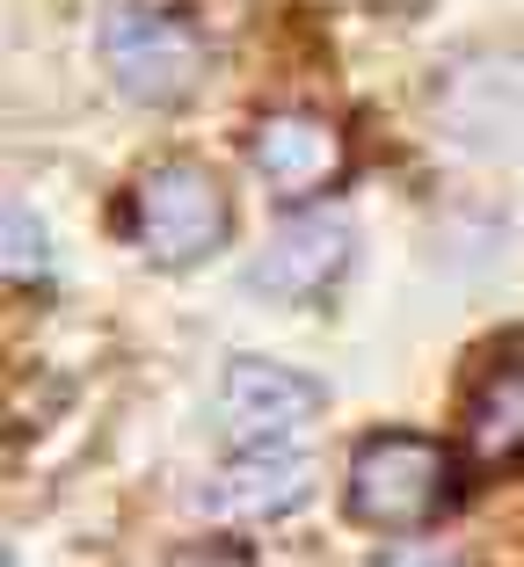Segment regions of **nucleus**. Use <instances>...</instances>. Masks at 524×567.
Returning a JSON list of instances; mask_svg holds the SVG:
<instances>
[{"instance_id":"f257e3e1","label":"nucleus","mask_w":524,"mask_h":567,"mask_svg":"<svg viewBox=\"0 0 524 567\" xmlns=\"http://www.w3.org/2000/svg\"><path fill=\"white\" fill-rule=\"evenodd\" d=\"M117 234L132 240L153 269H197L226 248L234 204H226V183L204 161H153L146 175H132V189H124Z\"/></svg>"},{"instance_id":"f03ea898","label":"nucleus","mask_w":524,"mask_h":567,"mask_svg":"<svg viewBox=\"0 0 524 567\" xmlns=\"http://www.w3.org/2000/svg\"><path fill=\"white\" fill-rule=\"evenodd\" d=\"M452 495H459V451L438 444V436L379 430L350 451L342 502H350V517L372 524V532H415V524L444 517Z\"/></svg>"},{"instance_id":"6e6552de","label":"nucleus","mask_w":524,"mask_h":567,"mask_svg":"<svg viewBox=\"0 0 524 567\" xmlns=\"http://www.w3.org/2000/svg\"><path fill=\"white\" fill-rule=\"evenodd\" d=\"M466 436H474L481 458H524V357H503L489 379L474 385V408H466Z\"/></svg>"},{"instance_id":"39448f33","label":"nucleus","mask_w":524,"mask_h":567,"mask_svg":"<svg viewBox=\"0 0 524 567\" xmlns=\"http://www.w3.org/2000/svg\"><path fill=\"white\" fill-rule=\"evenodd\" d=\"M248 161H255V175L277 189V204H314L342 183L350 138L328 117H314V110H270L248 138Z\"/></svg>"},{"instance_id":"9b49d317","label":"nucleus","mask_w":524,"mask_h":567,"mask_svg":"<svg viewBox=\"0 0 524 567\" xmlns=\"http://www.w3.org/2000/svg\"><path fill=\"white\" fill-rule=\"evenodd\" d=\"M372 567H466L459 553H438V546H415V538H401V546H387Z\"/></svg>"},{"instance_id":"0eeeda50","label":"nucleus","mask_w":524,"mask_h":567,"mask_svg":"<svg viewBox=\"0 0 524 567\" xmlns=\"http://www.w3.org/2000/svg\"><path fill=\"white\" fill-rule=\"evenodd\" d=\"M314 495V458L285 444H248L197 487V509L212 524H277Z\"/></svg>"},{"instance_id":"7ed1b4c3","label":"nucleus","mask_w":524,"mask_h":567,"mask_svg":"<svg viewBox=\"0 0 524 567\" xmlns=\"http://www.w3.org/2000/svg\"><path fill=\"white\" fill-rule=\"evenodd\" d=\"M102 73L124 102L138 110H175L204 87V30L189 16H168V8H110L102 16Z\"/></svg>"},{"instance_id":"423d86ee","label":"nucleus","mask_w":524,"mask_h":567,"mask_svg":"<svg viewBox=\"0 0 524 567\" xmlns=\"http://www.w3.org/2000/svg\"><path fill=\"white\" fill-rule=\"evenodd\" d=\"M321 408H328L321 379H306L291 364H270V357H234L226 379H219V422L240 444H285Z\"/></svg>"},{"instance_id":"9d476101","label":"nucleus","mask_w":524,"mask_h":567,"mask_svg":"<svg viewBox=\"0 0 524 567\" xmlns=\"http://www.w3.org/2000/svg\"><path fill=\"white\" fill-rule=\"evenodd\" d=\"M168 567H255V560L234 546V538H197V546H183Z\"/></svg>"},{"instance_id":"1a4fd4ad","label":"nucleus","mask_w":524,"mask_h":567,"mask_svg":"<svg viewBox=\"0 0 524 567\" xmlns=\"http://www.w3.org/2000/svg\"><path fill=\"white\" fill-rule=\"evenodd\" d=\"M0 269H8V284L51 277V234L37 226V212H22V204H8V248H0Z\"/></svg>"},{"instance_id":"20e7f679","label":"nucleus","mask_w":524,"mask_h":567,"mask_svg":"<svg viewBox=\"0 0 524 567\" xmlns=\"http://www.w3.org/2000/svg\"><path fill=\"white\" fill-rule=\"evenodd\" d=\"M350 269V218L342 212H299L285 218L248 262V291L277 306H314L336 291V277Z\"/></svg>"}]
</instances>
